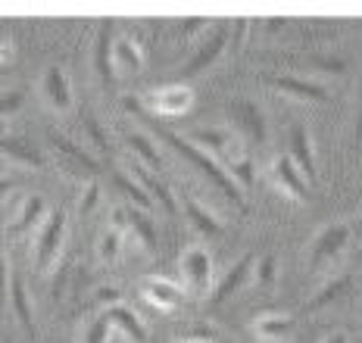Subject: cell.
I'll return each mask as SVG.
<instances>
[{"mask_svg":"<svg viewBox=\"0 0 362 343\" xmlns=\"http://www.w3.org/2000/svg\"><path fill=\"white\" fill-rule=\"evenodd\" d=\"M103 315H107L110 327H116V331L122 334L128 343H150V337H147V325L141 322L138 312H134L128 303L110 306V309H103Z\"/></svg>","mask_w":362,"mask_h":343,"instance_id":"20","label":"cell"},{"mask_svg":"<svg viewBox=\"0 0 362 343\" xmlns=\"http://www.w3.org/2000/svg\"><path fill=\"white\" fill-rule=\"evenodd\" d=\"M94 303L103 306V309H110V306H116V303H125V296H122V290L119 287H97Z\"/></svg>","mask_w":362,"mask_h":343,"instance_id":"35","label":"cell"},{"mask_svg":"<svg viewBox=\"0 0 362 343\" xmlns=\"http://www.w3.org/2000/svg\"><path fill=\"white\" fill-rule=\"evenodd\" d=\"M81 128H85V134L90 138V144H94L97 150H100V153H107V147H110V140H107V131L100 128V122H97V119L90 116V113H85V116H81Z\"/></svg>","mask_w":362,"mask_h":343,"instance_id":"32","label":"cell"},{"mask_svg":"<svg viewBox=\"0 0 362 343\" xmlns=\"http://www.w3.org/2000/svg\"><path fill=\"white\" fill-rule=\"evenodd\" d=\"M128 172H132V178L144 188V193L150 197V203H153L156 210L165 212V215H178V197L160 178V172H150L147 166H141V162H134V160H128Z\"/></svg>","mask_w":362,"mask_h":343,"instance_id":"12","label":"cell"},{"mask_svg":"<svg viewBox=\"0 0 362 343\" xmlns=\"http://www.w3.org/2000/svg\"><path fill=\"white\" fill-rule=\"evenodd\" d=\"M253 265H256L253 253H244V256H238V263L222 275V281H216L213 294H209V303H225V300H231L235 294H240V290L247 287V281L253 278Z\"/></svg>","mask_w":362,"mask_h":343,"instance_id":"17","label":"cell"},{"mask_svg":"<svg viewBox=\"0 0 362 343\" xmlns=\"http://www.w3.org/2000/svg\"><path fill=\"white\" fill-rule=\"evenodd\" d=\"M346 243H350V225H344V222L322 225L313 234V241H309V250H306L309 268H313V272H325L328 265L337 263V256L346 250Z\"/></svg>","mask_w":362,"mask_h":343,"instance_id":"4","label":"cell"},{"mask_svg":"<svg viewBox=\"0 0 362 343\" xmlns=\"http://www.w3.org/2000/svg\"><path fill=\"white\" fill-rule=\"evenodd\" d=\"M231 116V131L238 134L244 144H262L266 140V119H262V109L256 107L247 97H235V100L225 103Z\"/></svg>","mask_w":362,"mask_h":343,"instance_id":"6","label":"cell"},{"mask_svg":"<svg viewBox=\"0 0 362 343\" xmlns=\"http://www.w3.org/2000/svg\"><path fill=\"white\" fill-rule=\"evenodd\" d=\"M47 203H44L41 193H32V197H22L19 206L10 212V219H6V234L10 237H25L37 231L44 225V219H47Z\"/></svg>","mask_w":362,"mask_h":343,"instance_id":"13","label":"cell"},{"mask_svg":"<svg viewBox=\"0 0 362 343\" xmlns=\"http://www.w3.org/2000/svg\"><path fill=\"white\" fill-rule=\"evenodd\" d=\"M10 263H6L4 250H0V306H6V300H10Z\"/></svg>","mask_w":362,"mask_h":343,"instance_id":"36","label":"cell"},{"mask_svg":"<svg viewBox=\"0 0 362 343\" xmlns=\"http://www.w3.org/2000/svg\"><path fill=\"white\" fill-rule=\"evenodd\" d=\"M356 144L362 147V103H359V119H356Z\"/></svg>","mask_w":362,"mask_h":343,"instance_id":"40","label":"cell"},{"mask_svg":"<svg viewBox=\"0 0 362 343\" xmlns=\"http://www.w3.org/2000/svg\"><path fill=\"white\" fill-rule=\"evenodd\" d=\"M13 188H16V184H13L10 178H6V181H4V178H0V206H4L6 200L13 197Z\"/></svg>","mask_w":362,"mask_h":343,"instance_id":"38","label":"cell"},{"mask_svg":"<svg viewBox=\"0 0 362 343\" xmlns=\"http://www.w3.org/2000/svg\"><path fill=\"white\" fill-rule=\"evenodd\" d=\"M66 234H69V215L63 210L47 212V219L35 231V241H32V259L37 272H50L59 263L66 247Z\"/></svg>","mask_w":362,"mask_h":343,"instance_id":"3","label":"cell"},{"mask_svg":"<svg viewBox=\"0 0 362 343\" xmlns=\"http://www.w3.org/2000/svg\"><path fill=\"white\" fill-rule=\"evenodd\" d=\"M110 22L100 28V35H97V44H94V69L97 76L103 81H112L116 78V72H112V38H110Z\"/></svg>","mask_w":362,"mask_h":343,"instance_id":"27","label":"cell"},{"mask_svg":"<svg viewBox=\"0 0 362 343\" xmlns=\"http://www.w3.org/2000/svg\"><path fill=\"white\" fill-rule=\"evenodd\" d=\"M0 156H4L6 162H13V166H22V169H41V156H37L28 144H22L19 138H6V134H0Z\"/></svg>","mask_w":362,"mask_h":343,"instance_id":"23","label":"cell"},{"mask_svg":"<svg viewBox=\"0 0 362 343\" xmlns=\"http://www.w3.org/2000/svg\"><path fill=\"white\" fill-rule=\"evenodd\" d=\"M160 138H163L165 144L172 147V150H178L181 156H185V160L191 162V166L197 169L200 175L206 178L209 184H213V188L222 191V197H225V200H231V206H235V210H244V206H247V203H244V191H240L238 184L231 181V175H228V172H225L222 166H218V162L213 160V156H209V153H203V150H197V147H194L187 138H181V134L163 131Z\"/></svg>","mask_w":362,"mask_h":343,"instance_id":"1","label":"cell"},{"mask_svg":"<svg viewBox=\"0 0 362 343\" xmlns=\"http://www.w3.org/2000/svg\"><path fill=\"white\" fill-rule=\"evenodd\" d=\"M275 275H278L275 256H259V259H256V265H253L256 287H272V284H275Z\"/></svg>","mask_w":362,"mask_h":343,"instance_id":"31","label":"cell"},{"mask_svg":"<svg viewBox=\"0 0 362 343\" xmlns=\"http://www.w3.org/2000/svg\"><path fill=\"white\" fill-rule=\"evenodd\" d=\"M112 228H119L125 237H132L141 250L156 253V225L144 210H138V206L112 210Z\"/></svg>","mask_w":362,"mask_h":343,"instance_id":"9","label":"cell"},{"mask_svg":"<svg viewBox=\"0 0 362 343\" xmlns=\"http://www.w3.org/2000/svg\"><path fill=\"white\" fill-rule=\"evenodd\" d=\"M272 91L291 97L297 103H306V107H322L328 103V88L322 81H313V78H303V76H266L262 78Z\"/></svg>","mask_w":362,"mask_h":343,"instance_id":"10","label":"cell"},{"mask_svg":"<svg viewBox=\"0 0 362 343\" xmlns=\"http://www.w3.org/2000/svg\"><path fill=\"white\" fill-rule=\"evenodd\" d=\"M125 144H128V150H132L134 162L147 166L150 172H160L163 169V156H160V150H156V144H153V138H150V134H144L141 128H132L125 134Z\"/></svg>","mask_w":362,"mask_h":343,"instance_id":"22","label":"cell"},{"mask_svg":"<svg viewBox=\"0 0 362 343\" xmlns=\"http://www.w3.org/2000/svg\"><path fill=\"white\" fill-rule=\"evenodd\" d=\"M356 231H359V234H362V212H359V225H356Z\"/></svg>","mask_w":362,"mask_h":343,"instance_id":"41","label":"cell"},{"mask_svg":"<svg viewBox=\"0 0 362 343\" xmlns=\"http://www.w3.org/2000/svg\"><path fill=\"white\" fill-rule=\"evenodd\" d=\"M322 343H350V340H346V334H341V331H337V334H331V337H325Z\"/></svg>","mask_w":362,"mask_h":343,"instance_id":"39","label":"cell"},{"mask_svg":"<svg viewBox=\"0 0 362 343\" xmlns=\"http://www.w3.org/2000/svg\"><path fill=\"white\" fill-rule=\"evenodd\" d=\"M172 343H222V331L209 322H185L172 331Z\"/></svg>","mask_w":362,"mask_h":343,"instance_id":"25","label":"cell"},{"mask_svg":"<svg viewBox=\"0 0 362 343\" xmlns=\"http://www.w3.org/2000/svg\"><path fill=\"white\" fill-rule=\"evenodd\" d=\"M110 322H107V315H94L90 322L85 325V331H81V343H110Z\"/></svg>","mask_w":362,"mask_h":343,"instance_id":"30","label":"cell"},{"mask_svg":"<svg viewBox=\"0 0 362 343\" xmlns=\"http://www.w3.org/2000/svg\"><path fill=\"white\" fill-rule=\"evenodd\" d=\"M97 259H100L103 265H116L119 259H122V250H125V234L119 228H103L100 237H97Z\"/></svg>","mask_w":362,"mask_h":343,"instance_id":"26","label":"cell"},{"mask_svg":"<svg viewBox=\"0 0 362 343\" xmlns=\"http://www.w3.org/2000/svg\"><path fill=\"white\" fill-rule=\"evenodd\" d=\"M228 32L231 28L228 25H218L213 35H203L200 38V44H197V50L191 54V59L185 63V69H181V76L185 78H194V76H200V72H206L209 66L216 63L218 56L225 54V47H228Z\"/></svg>","mask_w":362,"mask_h":343,"instance_id":"15","label":"cell"},{"mask_svg":"<svg viewBox=\"0 0 362 343\" xmlns=\"http://www.w3.org/2000/svg\"><path fill=\"white\" fill-rule=\"evenodd\" d=\"M47 147H50V153H54V160L63 166L69 175L75 178H81V175H94L97 169H100V162L90 156L81 144H75V140H69L66 134H57V131H50L47 134Z\"/></svg>","mask_w":362,"mask_h":343,"instance_id":"7","label":"cell"},{"mask_svg":"<svg viewBox=\"0 0 362 343\" xmlns=\"http://www.w3.org/2000/svg\"><path fill=\"white\" fill-rule=\"evenodd\" d=\"M97 203H100V188H97L94 181H88L85 188H81V193H78V212H81V215L94 212Z\"/></svg>","mask_w":362,"mask_h":343,"instance_id":"34","label":"cell"},{"mask_svg":"<svg viewBox=\"0 0 362 343\" xmlns=\"http://www.w3.org/2000/svg\"><path fill=\"white\" fill-rule=\"evenodd\" d=\"M144 69V47L134 38H112V72L116 76H138Z\"/></svg>","mask_w":362,"mask_h":343,"instance_id":"21","label":"cell"},{"mask_svg":"<svg viewBox=\"0 0 362 343\" xmlns=\"http://www.w3.org/2000/svg\"><path fill=\"white\" fill-rule=\"evenodd\" d=\"M112 184H116V188L122 191L128 200H132V206H138V210H144V212L153 210V203H150V197L144 193V188L134 181L128 169H116V172H112Z\"/></svg>","mask_w":362,"mask_h":343,"instance_id":"28","label":"cell"},{"mask_svg":"<svg viewBox=\"0 0 362 343\" xmlns=\"http://www.w3.org/2000/svg\"><path fill=\"white\" fill-rule=\"evenodd\" d=\"M37 91H41V100L50 113H57V116L72 113V107H75L72 81H69V76H66L63 66H47L41 81H37Z\"/></svg>","mask_w":362,"mask_h":343,"instance_id":"8","label":"cell"},{"mask_svg":"<svg viewBox=\"0 0 362 343\" xmlns=\"http://www.w3.org/2000/svg\"><path fill=\"white\" fill-rule=\"evenodd\" d=\"M10 306H13V312H16L19 325L25 327V331H35L32 306H28V296H25V284H22V278H19V275H13V278H10Z\"/></svg>","mask_w":362,"mask_h":343,"instance_id":"29","label":"cell"},{"mask_svg":"<svg viewBox=\"0 0 362 343\" xmlns=\"http://www.w3.org/2000/svg\"><path fill=\"white\" fill-rule=\"evenodd\" d=\"M293 315L291 312H262L250 322V334L259 343H281L291 337L293 331Z\"/></svg>","mask_w":362,"mask_h":343,"instance_id":"19","label":"cell"},{"mask_svg":"<svg viewBox=\"0 0 362 343\" xmlns=\"http://www.w3.org/2000/svg\"><path fill=\"white\" fill-rule=\"evenodd\" d=\"M138 290L144 296V303L153 306L156 312H175L181 306V296H185L181 284H175L169 278H144L138 284Z\"/></svg>","mask_w":362,"mask_h":343,"instance_id":"18","label":"cell"},{"mask_svg":"<svg viewBox=\"0 0 362 343\" xmlns=\"http://www.w3.org/2000/svg\"><path fill=\"white\" fill-rule=\"evenodd\" d=\"M266 178L281 197L293 200V203H306L309 200V188H306L309 181L300 175V169L291 162V156H281V153L272 156L266 166Z\"/></svg>","mask_w":362,"mask_h":343,"instance_id":"5","label":"cell"},{"mask_svg":"<svg viewBox=\"0 0 362 343\" xmlns=\"http://www.w3.org/2000/svg\"><path fill=\"white\" fill-rule=\"evenodd\" d=\"M181 212H185L187 225L197 231L200 237H206V241H216V237H222L225 222L218 219V212L209 210L203 200L194 197V193H181Z\"/></svg>","mask_w":362,"mask_h":343,"instance_id":"16","label":"cell"},{"mask_svg":"<svg viewBox=\"0 0 362 343\" xmlns=\"http://www.w3.org/2000/svg\"><path fill=\"white\" fill-rule=\"evenodd\" d=\"M22 103H25V91H16V88L0 91V119H10L13 113H19Z\"/></svg>","mask_w":362,"mask_h":343,"instance_id":"33","label":"cell"},{"mask_svg":"<svg viewBox=\"0 0 362 343\" xmlns=\"http://www.w3.org/2000/svg\"><path fill=\"white\" fill-rule=\"evenodd\" d=\"M13 59H16V44L10 35H0V66H13Z\"/></svg>","mask_w":362,"mask_h":343,"instance_id":"37","label":"cell"},{"mask_svg":"<svg viewBox=\"0 0 362 343\" xmlns=\"http://www.w3.org/2000/svg\"><path fill=\"white\" fill-rule=\"evenodd\" d=\"M350 275H341V278H331L328 284H322L319 287V294L313 296V300H309L306 306H303V312L306 315H315V312H322V309H328L331 303H337L341 300V296L346 294V290H350Z\"/></svg>","mask_w":362,"mask_h":343,"instance_id":"24","label":"cell"},{"mask_svg":"<svg viewBox=\"0 0 362 343\" xmlns=\"http://www.w3.org/2000/svg\"><path fill=\"white\" fill-rule=\"evenodd\" d=\"M194 91L187 85H163V88H156V91H150L147 94V107H150V113H156V116H163V119H181V116H187L194 109Z\"/></svg>","mask_w":362,"mask_h":343,"instance_id":"11","label":"cell"},{"mask_svg":"<svg viewBox=\"0 0 362 343\" xmlns=\"http://www.w3.org/2000/svg\"><path fill=\"white\" fill-rule=\"evenodd\" d=\"M288 147H291V162L300 169V175L306 178L309 184L315 181L319 175V166H315V140H313V131L309 125L303 122H293L291 125V134H288Z\"/></svg>","mask_w":362,"mask_h":343,"instance_id":"14","label":"cell"},{"mask_svg":"<svg viewBox=\"0 0 362 343\" xmlns=\"http://www.w3.org/2000/svg\"><path fill=\"white\" fill-rule=\"evenodd\" d=\"M178 275H181V290L197 300H209L216 287V259L203 243H191L181 250L178 256Z\"/></svg>","mask_w":362,"mask_h":343,"instance_id":"2","label":"cell"}]
</instances>
